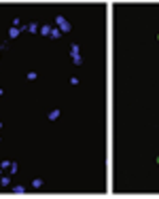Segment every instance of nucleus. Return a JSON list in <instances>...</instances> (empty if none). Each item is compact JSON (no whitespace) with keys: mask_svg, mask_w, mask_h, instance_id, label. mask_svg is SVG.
<instances>
[{"mask_svg":"<svg viewBox=\"0 0 159 199\" xmlns=\"http://www.w3.org/2000/svg\"><path fill=\"white\" fill-rule=\"evenodd\" d=\"M157 163H159V157H157Z\"/></svg>","mask_w":159,"mask_h":199,"instance_id":"nucleus-1","label":"nucleus"}]
</instances>
